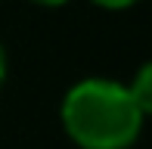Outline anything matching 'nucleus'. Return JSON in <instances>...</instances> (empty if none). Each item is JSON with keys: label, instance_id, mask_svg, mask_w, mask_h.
Masks as SVG:
<instances>
[{"label": "nucleus", "instance_id": "20e7f679", "mask_svg": "<svg viewBox=\"0 0 152 149\" xmlns=\"http://www.w3.org/2000/svg\"><path fill=\"white\" fill-rule=\"evenodd\" d=\"M6 78H10V53H6L3 40H0V90L6 87Z\"/></svg>", "mask_w": 152, "mask_h": 149}, {"label": "nucleus", "instance_id": "7ed1b4c3", "mask_svg": "<svg viewBox=\"0 0 152 149\" xmlns=\"http://www.w3.org/2000/svg\"><path fill=\"white\" fill-rule=\"evenodd\" d=\"M90 6H96V9H102V12H127V9H134V6H140L143 0H87Z\"/></svg>", "mask_w": 152, "mask_h": 149}, {"label": "nucleus", "instance_id": "f257e3e1", "mask_svg": "<svg viewBox=\"0 0 152 149\" xmlns=\"http://www.w3.org/2000/svg\"><path fill=\"white\" fill-rule=\"evenodd\" d=\"M59 124L75 149H134L146 118L137 109L127 81L84 74L62 93Z\"/></svg>", "mask_w": 152, "mask_h": 149}, {"label": "nucleus", "instance_id": "39448f33", "mask_svg": "<svg viewBox=\"0 0 152 149\" xmlns=\"http://www.w3.org/2000/svg\"><path fill=\"white\" fill-rule=\"evenodd\" d=\"M28 3L40 6V9H62V6H68L72 0H28Z\"/></svg>", "mask_w": 152, "mask_h": 149}, {"label": "nucleus", "instance_id": "f03ea898", "mask_svg": "<svg viewBox=\"0 0 152 149\" xmlns=\"http://www.w3.org/2000/svg\"><path fill=\"white\" fill-rule=\"evenodd\" d=\"M127 90H130V96H134L140 115L149 121L152 118V59H146V62L137 65L134 78L127 81Z\"/></svg>", "mask_w": 152, "mask_h": 149}]
</instances>
